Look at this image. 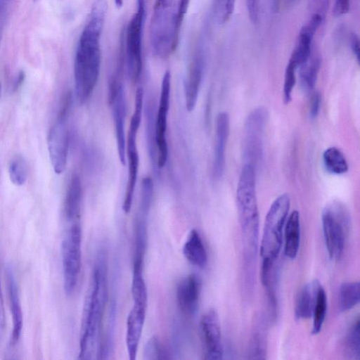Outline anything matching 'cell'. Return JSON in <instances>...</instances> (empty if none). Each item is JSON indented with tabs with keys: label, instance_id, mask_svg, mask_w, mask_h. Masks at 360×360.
<instances>
[{
	"label": "cell",
	"instance_id": "6da1fadb",
	"mask_svg": "<svg viewBox=\"0 0 360 360\" xmlns=\"http://www.w3.org/2000/svg\"><path fill=\"white\" fill-rule=\"evenodd\" d=\"M105 16L98 11L89 13L82 32L74 63L75 94L83 104L91 95L99 77L100 39Z\"/></svg>",
	"mask_w": 360,
	"mask_h": 360
},
{
	"label": "cell",
	"instance_id": "7a4b0ae2",
	"mask_svg": "<svg viewBox=\"0 0 360 360\" xmlns=\"http://www.w3.org/2000/svg\"><path fill=\"white\" fill-rule=\"evenodd\" d=\"M108 300L107 264L99 252L85 297L81 320L79 358L91 359L98 345Z\"/></svg>",
	"mask_w": 360,
	"mask_h": 360
},
{
	"label": "cell",
	"instance_id": "3957f363",
	"mask_svg": "<svg viewBox=\"0 0 360 360\" xmlns=\"http://www.w3.org/2000/svg\"><path fill=\"white\" fill-rule=\"evenodd\" d=\"M189 0H155L150 25L153 51L159 58L168 57L176 49Z\"/></svg>",
	"mask_w": 360,
	"mask_h": 360
},
{
	"label": "cell",
	"instance_id": "277c9868",
	"mask_svg": "<svg viewBox=\"0 0 360 360\" xmlns=\"http://www.w3.org/2000/svg\"><path fill=\"white\" fill-rule=\"evenodd\" d=\"M238 220L248 251L255 254L257 248L259 211L255 167L246 163L243 167L236 189Z\"/></svg>",
	"mask_w": 360,
	"mask_h": 360
},
{
	"label": "cell",
	"instance_id": "5b68a950",
	"mask_svg": "<svg viewBox=\"0 0 360 360\" xmlns=\"http://www.w3.org/2000/svg\"><path fill=\"white\" fill-rule=\"evenodd\" d=\"M321 222L328 256L338 259L344 252L352 225L349 210L339 201L330 202L322 210Z\"/></svg>",
	"mask_w": 360,
	"mask_h": 360
},
{
	"label": "cell",
	"instance_id": "8992f818",
	"mask_svg": "<svg viewBox=\"0 0 360 360\" xmlns=\"http://www.w3.org/2000/svg\"><path fill=\"white\" fill-rule=\"evenodd\" d=\"M290 207V197L283 193L271 203L265 217L260 244L262 262H275L281 245L283 229Z\"/></svg>",
	"mask_w": 360,
	"mask_h": 360
},
{
	"label": "cell",
	"instance_id": "52a82bcc",
	"mask_svg": "<svg viewBox=\"0 0 360 360\" xmlns=\"http://www.w3.org/2000/svg\"><path fill=\"white\" fill-rule=\"evenodd\" d=\"M146 0H138L135 13L127 27L124 63L129 78L136 82L142 70V32L146 15Z\"/></svg>",
	"mask_w": 360,
	"mask_h": 360
},
{
	"label": "cell",
	"instance_id": "ba28073f",
	"mask_svg": "<svg viewBox=\"0 0 360 360\" xmlns=\"http://www.w3.org/2000/svg\"><path fill=\"white\" fill-rule=\"evenodd\" d=\"M82 231L74 223L66 231L62 242L63 285L65 293L72 295L77 285L82 267Z\"/></svg>",
	"mask_w": 360,
	"mask_h": 360
},
{
	"label": "cell",
	"instance_id": "9c48e42d",
	"mask_svg": "<svg viewBox=\"0 0 360 360\" xmlns=\"http://www.w3.org/2000/svg\"><path fill=\"white\" fill-rule=\"evenodd\" d=\"M70 97L67 96L57 120L51 127L48 136V150L54 172L60 174L65 169L68 154L69 133L67 116L70 108Z\"/></svg>",
	"mask_w": 360,
	"mask_h": 360
},
{
	"label": "cell",
	"instance_id": "30bf717a",
	"mask_svg": "<svg viewBox=\"0 0 360 360\" xmlns=\"http://www.w3.org/2000/svg\"><path fill=\"white\" fill-rule=\"evenodd\" d=\"M171 89V74L166 71L164 74L161 92L155 124V136L157 150V165L162 168L168 157V143L167 140V117L169 110Z\"/></svg>",
	"mask_w": 360,
	"mask_h": 360
},
{
	"label": "cell",
	"instance_id": "8fae6325",
	"mask_svg": "<svg viewBox=\"0 0 360 360\" xmlns=\"http://www.w3.org/2000/svg\"><path fill=\"white\" fill-rule=\"evenodd\" d=\"M200 330L203 343V359H222L223 346L219 319L217 311L210 309L200 318Z\"/></svg>",
	"mask_w": 360,
	"mask_h": 360
},
{
	"label": "cell",
	"instance_id": "7c38bea8",
	"mask_svg": "<svg viewBox=\"0 0 360 360\" xmlns=\"http://www.w3.org/2000/svg\"><path fill=\"white\" fill-rule=\"evenodd\" d=\"M140 123L130 120L129 131L126 139V156L128 159V179L122 204L124 213L130 212L135 191L139 172V157L136 147V136Z\"/></svg>",
	"mask_w": 360,
	"mask_h": 360
},
{
	"label": "cell",
	"instance_id": "4fadbf2b",
	"mask_svg": "<svg viewBox=\"0 0 360 360\" xmlns=\"http://www.w3.org/2000/svg\"><path fill=\"white\" fill-rule=\"evenodd\" d=\"M267 112L264 108L253 110L245 121V157L255 161L261 155L262 137Z\"/></svg>",
	"mask_w": 360,
	"mask_h": 360
},
{
	"label": "cell",
	"instance_id": "5bb4252c",
	"mask_svg": "<svg viewBox=\"0 0 360 360\" xmlns=\"http://www.w3.org/2000/svg\"><path fill=\"white\" fill-rule=\"evenodd\" d=\"M201 289V279L195 274L185 276L178 283L176 301L180 310L185 315L191 316L197 311Z\"/></svg>",
	"mask_w": 360,
	"mask_h": 360
},
{
	"label": "cell",
	"instance_id": "9a60e30c",
	"mask_svg": "<svg viewBox=\"0 0 360 360\" xmlns=\"http://www.w3.org/2000/svg\"><path fill=\"white\" fill-rule=\"evenodd\" d=\"M109 101L112 108V118L119 159L121 164L125 165L127 162L125 134L126 97L122 84L119 86Z\"/></svg>",
	"mask_w": 360,
	"mask_h": 360
},
{
	"label": "cell",
	"instance_id": "2e32d148",
	"mask_svg": "<svg viewBox=\"0 0 360 360\" xmlns=\"http://www.w3.org/2000/svg\"><path fill=\"white\" fill-rule=\"evenodd\" d=\"M147 305L134 303L127 319L126 329V346L130 360L136 356L146 319Z\"/></svg>",
	"mask_w": 360,
	"mask_h": 360
},
{
	"label": "cell",
	"instance_id": "e0dca14e",
	"mask_svg": "<svg viewBox=\"0 0 360 360\" xmlns=\"http://www.w3.org/2000/svg\"><path fill=\"white\" fill-rule=\"evenodd\" d=\"M229 116L226 112H219L216 118L215 144L214 149L213 175L220 179L224 170L225 152L229 135Z\"/></svg>",
	"mask_w": 360,
	"mask_h": 360
},
{
	"label": "cell",
	"instance_id": "ac0fdd59",
	"mask_svg": "<svg viewBox=\"0 0 360 360\" xmlns=\"http://www.w3.org/2000/svg\"><path fill=\"white\" fill-rule=\"evenodd\" d=\"M204 69V56L202 49L194 55L185 82V102L188 112L194 110L199 94Z\"/></svg>",
	"mask_w": 360,
	"mask_h": 360
},
{
	"label": "cell",
	"instance_id": "d6986e66",
	"mask_svg": "<svg viewBox=\"0 0 360 360\" xmlns=\"http://www.w3.org/2000/svg\"><path fill=\"white\" fill-rule=\"evenodd\" d=\"M321 287L320 282L314 279L307 283L300 290L295 306V318L296 320L311 318Z\"/></svg>",
	"mask_w": 360,
	"mask_h": 360
},
{
	"label": "cell",
	"instance_id": "ffe728a7",
	"mask_svg": "<svg viewBox=\"0 0 360 360\" xmlns=\"http://www.w3.org/2000/svg\"><path fill=\"white\" fill-rule=\"evenodd\" d=\"M6 281L13 320L11 342L13 344H15L18 340L21 334L22 312L16 281L11 269L6 270Z\"/></svg>",
	"mask_w": 360,
	"mask_h": 360
},
{
	"label": "cell",
	"instance_id": "44dd1931",
	"mask_svg": "<svg viewBox=\"0 0 360 360\" xmlns=\"http://www.w3.org/2000/svg\"><path fill=\"white\" fill-rule=\"evenodd\" d=\"M284 229V253L290 259H295L300 245V217L297 210L292 211L288 217Z\"/></svg>",
	"mask_w": 360,
	"mask_h": 360
},
{
	"label": "cell",
	"instance_id": "7402d4cb",
	"mask_svg": "<svg viewBox=\"0 0 360 360\" xmlns=\"http://www.w3.org/2000/svg\"><path fill=\"white\" fill-rule=\"evenodd\" d=\"M185 258L193 265L204 268L207 263V254L202 239L196 229H192L182 249Z\"/></svg>",
	"mask_w": 360,
	"mask_h": 360
},
{
	"label": "cell",
	"instance_id": "603a6c76",
	"mask_svg": "<svg viewBox=\"0 0 360 360\" xmlns=\"http://www.w3.org/2000/svg\"><path fill=\"white\" fill-rule=\"evenodd\" d=\"M82 201V183L77 174L72 175L65 199V214L68 220L74 221L79 217Z\"/></svg>",
	"mask_w": 360,
	"mask_h": 360
},
{
	"label": "cell",
	"instance_id": "cb8c5ba5",
	"mask_svg": "<svg viewBox=\"0 0 360 360\" xmlns=\"http://www.w3.org/2000/svg\"><path fill=\"white\" fill-rule=\"evenodd\" d=\"M321 68V58L314 51L310 58L300 68V79L304 90H312L316 84Z\"/></svg>",
	"mask_w": 360,
	"mask_h": 360
},
{
	"label": "cell",
	"instance_id": "d4e9b609",
	"mask_svg": "<svg viewBox=\"0 0 360 360\" xmlns=\"http://www.w3.org/2000/svg\"><path fill=\"white\" fill-rule=\"evenodd\" d=\"M326 169L333 174H342L348 171V163L342 152L335 146L326 148L323 153Z\"/></svg>",
	"mask_w": 360,
	"mask_h": 360
},
{
	"label": "cell",
	"instance_id": "484cf974",
	"mask_svg": "<svg viewBox=\"0 0 360 360\" xmlns=\"http://www.w3.org/2000/svg\"><path fill=\"white\" fill-rule=\"evenodd\" d=\"M339 308L341 311H347L359 302V281L344 282L339 288Z\"/></svg>",
	"mask_w": 360,
	"mask_h": 360
},
{
	"label": "cell",
	"instance_id": "4316f807",
	"mask_svg": "<svg viewBox=\"0 0 360 360\" xmlns=\"http://www.w3.org/2000/svg\"><path fill=\"white\" fill-rule=\"evenodd\" d=\"M328 308L327 295L321 286L319 290L316 302L312 314L311 333L314 335L319 333L325 321Z\"/></svg>",
	"mask_w": 360,
	"mask_h": 360
},
{
	"label": "cell",
	"instance_id": "83f0119b",
	"mask_svg": "<svg viewBox=\"0 0 360 360\" xmlns=\"http://www.w3.org/2000/svg\"><path fill=\"white\" fill-rule=\"evenodd\" d=\"M153 195V182L150 176L143 178L140 201L136 216L148 219Z\"/></svg>",
	"mask_w": 360,
	"mask_h": 360
},
{
	"label": "cell",
	"instance_id": "f1b7e54d",
	"mask_svg": "<svg viewBox=\"0 0 360 360\" xmlns=\"http://www.w3.org/2000/svg\"><path fill=\"white\" fill-rule=\"evenodd\" d=\"M143 358L145 360H160L171 359L170 354L157 336H152L146 342L143 352Z\"/></svg>",
	"mask_w": 360,
	"mask_h": 360
},
{
	"label": "cell",
	"instance_id": "f546056e",
	"mask_svg": "<svg viewBox=\"0 0 360 360\" xmlns=\"http://www.w3.org/2000/svg\"><path fill=\"white\" fill-rule=\"evenodd\" d=\"M8 174L11 182L16 186H22L26 182L28 169L22 156L16 155L12 158L8 167Z\"/></svg>",
	"mask_w": 360,
	"mask_h": 360
},
{
	"label": "cell",
	"instance_id": "4dcf8cb0",
	"mask_svg": "<svg viewBox=\"0 0 360 360\" xmlns=\"http://www.w3.org/2000/svg\"><path fill=\"white\" fill-rule=\"evenodd\" d=\"M345 346L348 354L353 359H359V319L357 318L352 324L345 338Z\"/></svg>",
	"mask_w": 360,
	"mask_h": 360
},
{
	"label": "cell",
	"instance_id": "1f68e13d",
	"mask_svg": "<svg viewBox=\"0 0 360 360\" xmlns=\"http://www.w3.org/2000/svg\"><path fill=\"white\" fill-rule=\"evenodd\" d=\"M297 66L291 60H288L284 74L283 81V100L285 103H288L292 98V94L296 84V72Z\"/></svg>",
	"mask_w": 360,
	"mask_h": 360
},
{
	"label": "cell",
	"instance_id": "d6a6232c",
	"mask_svg": "<svg viewBox=\"0 0 360 360\" xmlns=\"http://www.w3.org/2000/svg\"><path fill=\"white\" fill-rule=\"evenodd\" d=\"M236 0H217V6H221V20L224 22L231 16L235 7Z\"/></svg>",
	"mask_w": 360,
	"mask_h": 360
},
{
	"label": "cell",
	"instance_id": "836d02e7",
	"mask_svg": "<svg viewBox=\"0 0 360 360\" xmlns=\"http://www.w3.org/2000/svg\"><path fill=\"white\" fill-rule=\"evenodd\" d=\"M329 0H309V9L312 14H318L325 18Z\"/></svg>",
	"mask_w": 360,
	"mask_h": 360
},
{
	"label": "cell",
	"instance_id": "e575fe53",
	"mask_svg": "<svg viewBox=\"0 0 360 360\" xmlns=\"http://www.w3.org/2000/svg\"><path fill=\"white\" fill-rule=\"evenodd\" d=\"M249 19L256 22L258 19L259 0H245Z\"/></svg>",
	"mask_w": 360,
	"mask_h": 360
},
{
	"label": "cell",
	"instance_id": "d590c367",
	"mask_svg": "<svg viewBox=\"0 0 360 360\" xmlns=\"http://www.w3.org/2000/svg\"><path fill=\"white\" fill-rule=\"evenodd\" d=\"M350 0H335L333 13L339 17L345 15L349 11Z\"/></svg>",
	"mask_w": 360,
	"mask_h": 360
},
{
	"label": "cell",
	"instance_id": "8d00e7d4",
	"mask_svg": "<svg viewBox=\"0 0 360 360\" xmlns=\"http://www.w3.org/2000/svg\"><path fill=\"white\" fill-rule=\"evenodd\" d=\"M321 98L319 92H314L311 98L309 115L311 118H315L320 110Z\"/></svg>",
	"mask_w": 360,
	"mask_h": 360
},
{
	"label": "cell",
	"instance_id": "74e56055",
	"mask_svg": "<svg viewBox=\"0 0 360 360\" xmlns=\"http://www.w3.org/2000/svg\"><path fill=\"white\" fill-rule=\"evenodd\" d=\"M349 46L352 53L356 57V60L359 63V39L356 34L352 33L349 38Z\"/></svg>",
	"mask_w": 360,
	"mask_h": 360
},
{
	"label": "cell",
	"instance_id": "f35d334b",
	"mask_svg": "<svg viewBox=\"0 0 360 360\" xmlns=\"http://www.w3.org/2000/svg\"><path fill=\"white\" fill-rule=\"evenodd\" d=\"M11 0H0V32L4 26Z\"/></svg>",
	"mask_w": 360,
	"mask_h": 360
},
{
	"label": "cell",
	"instance_id": "ab89813d",
	"mask_svg": "<svg viewBox=\"0 0 360 360\" xmlns=\"http://www.w3.org/2000/svg\"><path fill=\"white\" fill-rule=\"evenodd\" d=\"M273 7L275 11L285 10L295 3L296 0H272Z\"/></svg>",
	"mask_w": 360,
	"mask_h": 360
},
{
	"label": "cell",
	"instance_id": "60d3db41",
	"mask_svg": "<svg viewBox=\"0 0 360 360\" xmlns=\"http://www.w3.org/2000/svg\"><path fill=\"white\" fill-rule=\"evenodd\" d=\"M5 323H6V316H5L3 295H2L1 283H0V328H4L5 326Z\"/></svg>",
	"mask_w": 360,
	"mask_h": 360
},
{
	"label": "cell",
	"instance_id": "b9f144b4",
	"mask_svg": "<svg viewBox=\"0 0 360 360\" xmlns=\"http://www.w3.org/2000/svg\"><path fill=\"white\" fill-rule=\"evenodd\" d=\"M115 3L117 7H121L123 4V0H115Z\"/></svg>",
	"mask_w": 360,
	"mask_h": 360
}]
</instances>
